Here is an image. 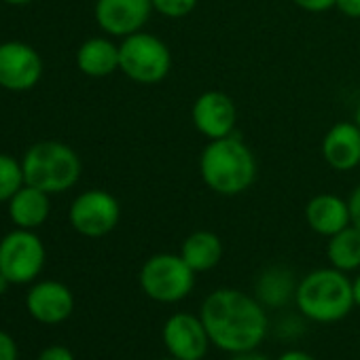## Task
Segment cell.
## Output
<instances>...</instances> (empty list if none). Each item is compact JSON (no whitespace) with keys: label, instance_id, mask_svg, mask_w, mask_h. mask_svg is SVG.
<instances>
[{"label":"cell","instance_id":"44dd1931","mask_svg":"<svg viewBox=\"0 0 360 360\" xmlns=\"http://www.w3.org/2000/svg\"><path fill=\"white\" fill-rule=\"evenodd\" d=\"M24 185L26 180L22 163L11 155L0 153V202H9Z\"/></svg>","mask_w":360,"mask_h":360},{"label":"cell","instance_id":"f546056e","mask_svg":"<svg viewBox=\"0 0 360 360\" xmlns=\"http://www.w3.org/2000/svg\"><path fill=\"white\" fill-rule=\"evenodd\" d=\"M352 290H354V303L360 307V274L352 280Z\"/></svg>","mask_w":360,"mask_h":360},{"label":"cell","instance_id":"7c38bea8","mask_svg":"<svg viewBox=\"0 0 360 360\" xmlns=\"http://www.w3.org/2000/svg\"><path fill=\"white\" fill-rule=\"evenodd\" d=\"M153 11L150 0H96L94 18L104 34L125 39L140 32Z\"/></svg>","mask_w":360,"mask_h":360},{"label":"cell","instance_id":"ac0fdd59","mask_svg":"<svg viewBox=\"0 0 360 360\" xmlns=\"http://www.w3.org/2000/svg\"><path fill=\"white\" fill-rule=\"evenodd\" d=\"M51 204L49 193L24 185L11 200H9V217L20 229H37L49 217Z\"/></svg>","mask_w":360,"mask_h":360},{"label":"cell","instance_id":"9a60e30c","mask_svg":"<svg viewBox=\"0 0 360 360\" xmlns=\"http://www.w3.org/2000/svg\"><path fill=\"white\" fill-rule=\"evenodd\" d=\"M305 223L314 233L328 240L352 225L349 204L335 193H318L305 206Z\"/></svg>","mask_w":360,"mask_h":360},{"label":"cell","instance_id":"4dcf8cb0","mask_svg":"<svg viewBox=\"0 0 360 360\" xmlns=\"http://www.w3.org/2000/svg\"><path fill=\"white\" fill-rule=\"evenodd\" d=\"M9 286H11V280L3 271H0V295H5L9 290Z\"/></svg>","mask_w":360,"mask_h":360},{"label":"cell","instance_id":"9c48e42d","mask_svg":"<svg viewBox=\"0 0 360 360\" xmlns=\"http://www.w3.org/2000/svg\"><path fill=\"white\" fill-rule=\"evenodd\" d=\"M167 354L176 360H204L212 345L202 316L178 311L172 314L161 330Z\"/></svg>","mask_w":360,"mask_h":360},{"label":"cell","instance_id":"5b68a950","mask_svg":"<svg viewBox=\"0 0 360 360\" xmlns=\"http://www.w3.org/2000/svg\"><path fill=\"white\" fill-rule=\"evenodd\" d=\"M119 70L138 85H157L172 72V51L165 41L140 30L121 39Z\"/></svg>","mask_w":360,"mask_h":360},{"label":"cell","instance_id":"ffe728a7","mask_svg":"<svg viewBox=\"0 0 360 360\" xmlns=\"http://www.w3.org/2000/svg\"><path fill=\"white\" fill-rule=\"evenodd\" d=\"M297 284L292 282V274L280 265H274L265 269L257 282V295L259 301L267 305H282L288 301L290 295H295Z\"/></svg>","mask_w":360,"mask_h":360},{"label":"cell","instance_id":"277c9868","mask_svg":"<svg viewBox=\"0 0 360 360\" xmlns=\"http://www.w3.org/2000/svg\"><path fill=\"white\" fill-rule=\"evenodd\" d=\"M26 185L49 195L72 189L81 178V157L75 148L58 140H43L30 146L22 159Z\"/></svg>","mask_w":360,"mask_h":360},{"label":"cell","instance_id":"8992f818","mask_svg":"<svg viewBox=\"0 0 360 360\" xmlns=\"http://www.w3.org/2000/svg\"><path fill=\"white\" fill-rule=\"evenodd\" d=\"M195 271L180 255L157 252L144 261L138 274L140 288L157 303H178L191 295L195 286Z\"/></svg>","mask_w":360,"mask_h":360},{"label":"cell","instance_id":"836d02e7","mask_svg":"<svg viewBox=\"0 0 360 360\" xmlns=\"http://www.w3.org/2000/svg\"><path fill=\"white\" fill-rule=\"evenodd\" d=\"M165 360H176V358H172V356H169V358H165Z\"/></svg>","mask_w":360,"mask_h":360},{"label":"cell","instance_id":"52a82bcc","mask_svg":"<svg viewBox=\"0 0 360 360\" xmlns=\"http://www.w3.org/2000/svg\"><path fill=\"white\" fill-rule=\"evenodd\" d=\"M45 246L32 229H15L0 240V271L11 284L32 282L45 265Z\"/></svg>","mask_w":360,"mask_h":360},{"label":"cell","instance_id":"603a6c76","mask_svg":"<svg viewBox=\"0 0 360 360\" xmlns=\"http://www.w3.org/2000/svg\"><path fill=\"white\" fill-rule=\"evenodd\" d=\"M292 3L307 13H324V11L335 9L337 0H292Z\"/></svg>","mask_w":360,"mask_h":360},{"label":"cell","instance_id":"d4e9b609","mask_svg":"<svg viewBox=\"0 0 360 360\" xmlns=\"http://www.w3.org/2000/svg\"><path fill=\"white\" fill-rule=\"evenodd\" d=\"M39 360H75V354L64 345H51L41 352Z\"/></svg>","mask_w":360,"mask_h":360},{"label":"cell","instance_id":"8fae6325","mask_svg":"<svg viewBox=\"0 0 360 360\" xmlns=\"http://www.w3.org/2000/svg\"><path fill=\"white\" fill-rule=\"evenodd\" d=\"M191 121L206 140H219L236 134L238 106L225 91L208 89L195 98L191 106Z\"/></svg>","mask_w":360,"mask_h":360},{"label":"cell","instance_id":"5bb4252c","mask_svg":"<svg viewBox=\"0 0 360 360\" xmlns=\"http://www.w3.org/2000/svg\"><path fill=\"white\" fill-rule=\"evenodd\" d=\"M322 159L335 172H352L360 165V127L339 121L322 138Z\"/></svg>","mask_w":360,"mask_h":360},{"label":"cell","instance_id":"e0dca14e","mask_svg":"<svg viewBox=\"0 0 360 360\" xmlns=\"http://www.w3.org/2000/svg\"><path fill=\"white\" fill-rule=\"evenodd\" d=\"M178 255L185 259V263L195 274H204V271L214 269L223 261L225 246H223V240L214 231L200 229L185 238V242L180 244Z\"/></svg>","mask_w":360,"mask_h":360},{"label":"cell","instance_id":"3957f363","mask_svg":"<svg viewBox=\"0 0 360 360\" xmlns=\"http://www.w3.org/2000/svg\"><path fill=\"white\" fill-rule=\"evenodd\" d=\"M295 303L307 320L320 324L339 322L356 305L352 280L335 267L314 269L297 284Z\"/></svg>","mask_w":360,"mask_h":360},{"label":"cell","instance_id":"ba28073f","mask_svg":"<svg viewBox=\"0 0 360 360\" xmlns=\"http://www.w3.org/2000/svg\"><path fill=\"white\" fill-rule=\"evenodd\" d=\"M68 221L72 229L85 238H104L119 225L121 204L104 189H89L72 202Z\"/></svg>","mask_w":360,"mask_h":360},{"label":"cell","instance_id":"484cf974","mask_svg":"<svg viewBox=\"0 0 360 360\" xmlns=\"http://www.w3.org/2000/svg\"><path fill=\"white\" fill-rule=\"evenodd\" d=\"M335 9L349 20H360V0H337Z\"/></svg>","mask_w":360,"mask_h":360},{"label":"cell","instance_id":"6da1fadb","mask_svg":"<svg viewBox=\"0 0 360 360\" xmlns=\"http://www.w3.org/2000/svg\"><path fill=\"white\" fill-rule=\"evenodd\" d=\"M200 316L212 345L229 354L257 349L269 328L261 301L236 288L212 290L204 299Z\"/></svg>","mask_w":360,"mask_h":360},{"label":"cell","instance_id":"4fadbf2b","mask_svg":"<svg viewBox=\"0 0 360 360\" xmlns=\"http://www.w3.org/2000/svg\"><path fill=\"white\" fill-rule=\"evenodd\" d=\"M26 305L34 320L43 324H58L70 318L75 309V297L66 284L56 280H45L30 288Z\"/></svg>","mask_w":360,"mask_h":360},{"label":"cell","instance_id":"30bf717a","mask_svg":"<svg viewBox=\"0 0 360 360\" xmlns=\"http://www.w3.org/2000/svg\"><path fill=\"white\" fill-rule=\"evenodd\" d=\"M43 77V58L26 43L9 41L0 45V87L28 91Z\"/></svg>","mask_w":360,"mask_h":360},{"label":"cell","instance_id":"cb8c5ba5","mask_svg":"<svg viewBox=\"0 0 360 360\" xmlns=\"http://www.w3.org/2000/svg\"><path fill=\"white\" fill-rule=\"evenodd\" d=\"M0 360H18V345L5 330H0Z\"/></svg>","mask_w":360,"mask_h":360},{"label":"cell","instance_id":"83f0119b","mask_svg":"<svg viewBox=\"0 0 360 360\" xmlns=\"http://www.w3.org/2000/svg\"><path fill=\"white\" fill-rule=\"evenodd\" d=\"M276 360H316L311 354H307V352H299V349H288V352H284V354H280Z\"/></svg>","mask_w":360,"mask_h":360},{"label":"cell","instance_id":"d6986e66","mask_svg":"<svg viewBox=\"0 0 360 360\" xmlns=\"http://www.w3.org/2000/svg\"><path fill=\"white\" fill-rule=\"evenodd\" d=\"M326 257L330 267L339 271H358L360 269V229L354 225L341 229L339 233L328 238Z\"/></svg>","mask_w":360,"mask_h":360},{"label":"cell","instance_id":"1f68e13d","mask_svg":"<svg viewBox=\"0 0 360 360\" xmlns=\"http://www.w3.org/2000/svg\"><path fill=\"white\" fill-rule=\"evenodd\" d=\"M5 3H9V5H28V3H32V0H5Z\"/></svg>","mask_w":360,"mask_h":360},{"label":"cell","instance_id":"d6a6232c","mask_svg":"<svg viewBox=\"0 0 360 360\" xmlns=\"http://www.w3.org/2000/svg\"><path fill=\"white\" fill-rule=\"evenodd\" d=\"M354 123L360 127V102H358V106H356V110H354Z\"/></svg>","mask_w":360,"mask_h":360},{"label":"cell","instance_id":"7402d4cb","mask_svg":"<svg viewBox=\"0 0 360 360\" xmlns=\"http://www.w3.org/2000/svg\"><path fill=\"white\" fill-rule=\"evenodd\" d=\"M155 13L165 20H183L191 15L200 0H150Z\"/></svg>","mask_w":360,"mask_h":360},{"label":"cell","instance_id":"2e32d148","mask_svg":"<svg viewBox=\"0 0 360 360\" xmlns=\"http://www.w3.org/2000/svg\"><path fill=\"white\" fill-rule=\"evenodd\" d=\"M77 66L91 79H104L119 70V45L106 37L87 39L77 51Z\"/></svg>","mask_w":360,"mask_h":360},{"label":"cell","instance_id":"4316f807","mask_svg":"<svg viewBox=\"0 0 360 360\" xmlns=\"http://www.w3.org/2000/svg\"><path fill=\"white\" fill-rule=\"evenodd\" d=\"M347 204H349V217H352V225L356 229H360V185L349 193L347 198Z\"/></svg>","mask_w":360,"mask_h":360},{"label":"cell","instance_id":"7a4b0ae2","mask_svg":"<svg viewBox=\"0 0 360 360\" xmlns=\"http://www.w3.org/2000/svg\"><path fill=\"white\" fill-rule=\"evenodd\" d=\"M198 165L204 185L221 198H238L246 193L259 174L252 148L238 134L208 140L200 153Z\"/></svg>","mask_w":360,"mask_h":360},{"label":"cell","instance_id":"f1b7e54d","mask_svg":"<svg viewBox=\"0 0 360 360\" xmlns=\"http://www.w3.org/2000/svg\"><path fill=\"white\" fill-rule=\"evenodd\" d=\"M229 360H269L267 356H263V354H257L255 349L252 352H242V354H233Z\"/></svg>","mask_w":360,"mask_h":360}]
</instances>
